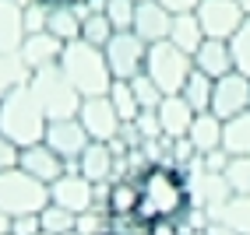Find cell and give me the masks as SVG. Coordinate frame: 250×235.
Segmentation results:
<instances>
[{"mask_svg": "<svg viewBox=\"0 0 250 235\" xmlns=\"http://www.w3.org/2000/svg\"><path fill=\"white\" fill-rule=\"evenodd\" d=\"M36 232H42L39 214H18V217H11V235H36Z\"/></svg>", "mask_w": 250, "mask_h": 235, "instance_id": "cell-38", "label": "cell"}, {"mask_svg": "<svg viewBox=\"0 0 250 235\" xmlns=\"http://www.w3.org/2000/svg\"><path fill=\"white\" fill-rule=\"evenodd\" d=\"M155 112H159V123H162V137H173V141L176 137H187L194 116H197L183 95H166Z\"/></svg>", "mask_w": 250, "mask_h": 235, "instance_id": "cell-17", "label": "cell"}, {"mask_svg": "<svg viewBox=\"0 0 250 235\" xmlns=\"http://www.w3.org/2000/svg\"><path fill=\"white\" fill-rule=\"evenodd\" d=\"M7 232H11V214L0 211V235H7Z\"/></svg>", "mask_w": 250, "mask_h": 235, "instance_id": "cell-41", "label": "cell"}, {"mask_svg": "<svg viewBox=\"0 0 250 235\" xmlns=\"http://www.w3.org/2000/svg\"><path fill=\"white\" fill-rule=\"evenodd\" d=\"M222 151L226 155H250V109L222 120Z\"/></svg>", "mask_w": 250, "mask_h": 235, "instance_id": "cell-25", "label": "cell"}, {"mask_svg": "<svg viewBox=\"0 0 250 235\" xmlns=\"http://www.w3.org/2000/svg\"><path fill=\"white\" fill-rule=\"evenodd\" d=\"M71 169H78L92 182H109L113 169H116V155H113V147L106 141H88V147L78 155V162L71 165Z\"/></svg>", "mask_w": 250, "mask_h": 235, "instance_id": "cell-15", "label": "cell"}, {"mask_svg": "<svg viewBox=\"0 0 250 235\" xmlns=\"http://www.w3.org/2000/svg\"><path fill=\"white\" fill-rule=\"evenodd\" d=\"M36 235H49V232H36Z\"/></svg>", "mask_w": 250, "mask_h": 235, "instance_id": "cell-46", "label": "cell"}, {"mask_svg": "<svg viewBox=\"0 0 250 235\" xmlns=\"http://www.w3.org/2000/svg\"><path fill=\"white\" fill-rule=\"evenodd\" d=\"M240 7H243V14H250V0H240Z\"/></svg>", "mask_w": 250, "mask_h": 235, "instance_id": "cell-42", "label": "cell"}, {"mask_svg": "<svg viewBox=\"0 0 250 235\" xmlns=\"http://www.w3.org/2000/svg\"><path fill=\"white\" fill-rule=\"evenodd\" d=\"M109 102H113V109L120 112V120L124 123H130L134 116L141 112V106H138V98H134V88H130V81H120V77H113V85H109Z\"/></svg>", "mask_w": 250, "mask_h": 235, "instance_id": "cell-28", "label": "cell"}, {"mask_svg": "<svg viewBox=\"0 0 250 235\" xmlns=\"http://www.w3.org/2000/svg\"><path fill=\"white\" fill-rule=\"evenodd\" d=\"M194 14L205 28V39H226V42L236 36V28L247 18L240 0H201Z\"/></svg>", "mask_w": 250, "mask_h": 235, "instance_id": "cell-8", "label": "cell"}, {"mask_svg": "<svg viewBox=\"0 0 250 235\" xmlns=\"http://www.w3.org/2000/svg\"><path fill=\"white\" fill-rule=\"evenodd\" d=\"M169 42L183 53H197V46L205 42V28L197 21L194 11H183V14H173V25H169Z\"/></svg>", "mask_w": 250, "mask_h": 235, "instance_id": "cell-24", "label": "cell"}, {"mask_svg": "<svg viewBox=\"0 0 250 235\" xmlns=\"http://www.w3.org/2000/svg\"><path fill=\"white\" fill-rule=\"evenodd\" d=\"M194 71V56L176 49L169 39L148 46V60H145V74L162 88V95H180V88L187 85V77Z\"/></svg>", "mask_w": 250, "mask_h": 235, "instance_id": "cell-6", "label": "cell"}, {"mask_svg": "<svg viewBox=\"0 0 250 235\" xmlns=\"http://www.w3.org/2000/svg\"><path fill=\"white\" fill-rule=\"evenodd\" d=\"M194 71H201V74H208L215 81H219L222 74H229V71H236V67H232L229 42L226 39H205L201 46H197V53H194Z\"/></svg>", "mask_w": 250, "mask_h": 235, "instance_id": "cell-19", "label": "cell"}, {"mask_svg": "<svg viewBox=\"0 0 250 235\" xmlns=\"http://www.w3.org/2000/svg\"><path fill=\"white\" fill-rule=\"evenodd\" d=\"M134 7L138 0H106V18L116 32H127L134 28Z\"/></svg>", "mask_w": 250, "mask_h": 235, "instance_id": "cell-34", "label": "cell"}, {"mask_svg": "<svg viewBox=\"0 0 250 235\" xmlns=\"http://www.w3.org/2000/svg\"><path fill=\"white\" fill-rule=\"evenodd\" d=\"M211 91H215V77H208V74H201V71H190L187 85L180 88V95L190 102L194 112H208V109H211Z\"/></svg>", "mask_w": 250, "mask_h": 235, "instance_id": "cell-27", "label": "cell"}, {"mask_svg": "<svg viewBox=\"0 0 250 235\" xmlns=\"http://www.w3.org/2000/svg\"><path fill=\"white\" fill-rule=\"evenodd\" d=\"M103 53H106V63H109V71L113 77H120V81H130V77H138L145 71V60H148V42L138 36V32H113V39L103 46Z\"/></svg>", "mask_w": 250, "mask_h": 235, "instance_id": "cell-7", "label": "cell"}, {"mask_svg": "<svg viewBox=\"0 0 250 235\" xmlns=\"http://www.w3.org/2000/svg\"><path fill=\"white\" fill-rule=\"evenodd\" d=\"M7 235H11V232H7Z\"/></svg>", "mask_w": 250, "mask_h": 235, "instance_id": "cell-48", "label": "cell"}, {"mask_svg": "<svg viewBox=\"0 0 250 235\" xmlns=\"http://www.w3.org/2000/svg\"><path fill=\"white\" fill-rule=\"evenodd\" d=\"M32 81L28 63L21 60V53H0V98L11 95L14 88H21Z\"/></svg>", "mask_w": 250, "mask_h": 235, "instance_id": "cell-26", "label": "cell"}, {"mask_svg": "<svg viewBox=\"0 0 250 235\" xmlns=\"http://www.w3.org/2000/svg\"><path fill=\"white\" fill-rule=\"evenodd\" d=\"M49 147L57 151V155L67 162V165H74L78 162V155L88 147V130L81 127V120L78 116H67V120H49L46 123V137H42Z\"/></svg>", "mask_w": 250, "mask_h": 235, "instance_id": "cell-12", "label": "cell"}, {"mask_svg": "<svg viewBox=\"0 0 250 235\" xmlns=\"http://www.w3.org/2000/svg\"><path fill=\"white\" fill-rule=\"evenodd\" d=\"M18 158H21V147L14 144L7 133H0V172H4V169H14Z\"/></svg>", "mask_w": 250, "mask_h": 235, "instance_id": "cell-37", "label": "cell"}, {"mask_svg": "<svg viewBox=\"0 0 250 235\" xmlns=\"http://www.w3.org/2000/svg\"><path fill=\"white\" fill-rule=\"evenodd\" d=\"M113 25H109V18H106V11H95V14H85V21H81V39L85 42H92V46H99L103 49L109 39H113Z\"/></svg>", "mask_w": 250, "mask_h": 235, "instance_id": "cell-31", "label": "cell"}, {"mask_svg": "<svg viewBox=\"0 0 250 235\" xmlns=\"http://www.w3.org/2000/svg\"><path fill=\"white\" fill-rule=\"evenodd\" d=\"M21 21H25V36H28V32H46L49 4H42V0H32V4H25V7H21Z\"/></svg>", "mask_w": 250, "mask_h": 235, "instance_id": "cell-35", "label": "cell"}, {"mask_svg": "<svg viewBox=\"0 0 250 235\" xmlns=\"http://www.w3.org/2000/svg\"><path fill=\"white\" fill-rule=\"evenodd\" d=\"M169 25H173V11H166L159 0H141L134 7V28L130 32H138V36L152 46V42L169 39Z\"/></svg>", "mask_w": 250, "mask_h": 235, "instance_id": "cell-14", "label": "cell"}, {"mask_svg": "<svg viewBox=\"0 0 250 235\" xmlns=\"http://www.w3.org/2000/svg\"><path fill=\"white\" fill-rule=\"evenodd\" d=\"M190 207V186L176 165L159 162L148 165L138 176V217L141 221H159V217H183Z\"/></svg>", "mask_w": 250, "mask_h": 235, "instance_id": "cell-1", "label": "cell"}, {"mask_svg": "<svg viewBox=\"0 0 250 235\" xmlns=\"http://www.w3.org/2000/svg\"><path fill=\"white\" fill-rule=\"evenodd\" d=\"M250 109V77L240 71H229L215 81V91H211V112L219 120H229L236 112Z\"/></svg>", "mask_w": 250, "mask_h": 235, "instance_id": "cell-11", "label": "cell"}, {"mask_svg": "<svg viewBox=\"0 0 250 235\" xmlns=\"http://www.w3.org/2000/svg\"><path fill=\"white\" fill-rule=\"evenodd\" d=\"M190 144L197 155H208V151H219L222 147V120L215 116L211 109L208 112H197L194 116V123H190Z\"/></svg>", "mask_w": 250, "mask_h": 235, "instance_id": "cell-22", "label": "cell"}, {"mask_svg": "<svg viewBox=\"0 0 250 235\" xmlns=\"http://www.w3.org/2000/svg\"><path fill=\"white\" fill-rule=\"evenodd\" d=\"M130 123H134V130H138L141 141H155V137H162V123H159V112H155V109H141Z\"/></svg>", "mask_w": 250, "mask_h": 235, "instance_id": "cell-36", "label": "cell"}, {"mask_svg": "<svg viewBox=\"0 0 250 235\" xmlns=\"http://www.w3.org/2000/svg\"><path fill=\"white\" fill-rule=\"evenodd\" d=\"M208 217L229 225L236 235H250V197H243V193H229L215 211H208Z\"/></svg>", "mask_w": 250, "mask_h": 235, "instance_id": "cell-23", "label": "cell"}, {"mask_svg": "<svg viewBox=\"0 0 250 235\" xmlns=\"http://www.w3.org/2000/svg\"><path fill=\"white\" fill-rule=\"evenodd\" d=\"M42 4H57V0H42Z\"/></svg>", "mask_w": 250, "mask_h": 235, "instance_id": "cell-45", "label": "cell"}, {"mask_svg": "<svg viewBox=\"0 0 250 235\" xmlns=\"http://www.w3.org/2000/svg\"><path fill=\"white\" fill-rule=\"evenodd\" d=\"M28 88L39 98L46 120H67V116H78V109H81V91L67 81V74L60 71V63L32 71Z\"/></svg>", "mask_w": 250, "mask_h": 235, "instance_id": "cell-4", "label": "cell"}, {"mask_svg": "<svg viewBox=\"0 0 250 235\" xmlns=\"http://www.w3.org/2000/svg\"><path fill=\"white\" fill-rule=\"evenodd\" d=\"M159 4H162L166 11H173V14H183V11H197L201 0H159Z\"/></svg>", "mask_w": 250, "mask_h": 235, "instance_id": "cell-40", "label": "cell"}, {"mask_svg": "<svg viewBox=\"0 0 250 235\" xmlns=\"http://www.w3.org/2000/svg\"><path fill=\"white\" fill-rule=\"evenodd\" d=\"M60 71L67 74V81L81 91V98H88V95H106L109 85H113V71H109V63H106V53H103L99 46L85 42V39L63 42Z\"/></svg>", "mask_w": 250, "mask_h": 235, "instance_id": "cell-2", "label": "cell"}, {"mask_svg": "<svg viewBox=\"0 0 250 235\" xmlns=\"http://www.w3.org/2000/svg\"><path fill=\"white\" fill-rule=\"evenodd\" d=\"M25 42V21L18 0H0V53H18Z\"/></svg>", "mask_w": 250, "mask_h": 235, "instance_id": "cell-21", "label": "cell"}, {"mask_svg": "<svg viewBox=\"0 0 250 235\" xmlns=\"http://www.w3.org/2000/svg\"><path fill=\"white\" fill-rule=\"evenodd\" d=\"M49 200L60 204V207H67V211H74V214H85V211L95 207V182L85 179L78 169H67L60 179L49 182Z\"/></svg>", "mask_w": 250, "mask_h": 235, "instance_id": "cell-10", "label": "cell"}, {"mask_svg": "<svg viewBox=\"0 0 250 235\" xmlns=\"http://www.w3.org/2000/svg\"><path fill=\"white\" fill-rule=\"evenodd\" d=\"M229 49H232V67L250 77V14L243 18V25L236 28V36L229 39Z\"/></svg>", "mask_w": 250, "mask_h": 235, "instance_id": "cell-32", "label": "cell"}, {"mask_svg": "<svg viewBox=\"0 0 250 235\" xmlns=\"http://www.w3.org/2000/svg\"><path fill=\"white\" fill-rule=\"evenodd\" d=\"M18 53H21V60L28 63V71H42V67H53V63H60L63 42L53 36V32H28Z\"/></svg>", "mask_w": 250, "mask_h": 235, "instance_id": "cell-16", "label": "cell"}, {"mask_svg": "<svg viewBox=\"0 0 250 235\" xmlns=\"http://www.w3.org/2000/svg\"><path fill=\"white\" fill-rule=\"evenodd\" d=\"M148 235H183L176 217H159V221H148Z\"/></svg>", "mask_w": 250, "mask_h": 235, "instance_id": "cell-39", "label": "cell"}, {"mask_svg": "<svg viewBox=\"0 0 250 235\" xmlns=\"http://www.w3.org/2000/svg\"><path fill=\"white\" fill-rule=\"evenodd\" d=\"M63 235H81V232H78V228H71V232H63Z\"/></svg>", "mask_w": 250, "mask_h": 235, "instance_id": "cell-43", "label": "cell"}, {"mask_svg": "<svg viewBox=\"0 0 250 235\" xmlns=\"http://www.w3.org/2000/svg\"><path fill=\"white\" fill-rule=\"evenodd\" d=\"M103 207L109 217H130L138 214V179L134 176H120V179H109L106 197H103Z\"/></svg>", "mask_w": 250, "mask_h": 235, "instance_id": "cell-18", "label": "cell"}, {"mask_svg": "<svg viewBox=\"0 0 250 235\" xmlns=\"http://www.w3.org/2000/svg\"><path fill=\"white\" fill-rule=\"evenodd\" d=\"M49 204V186L28 176L21 165L0 172V211L18 217V214H39Z\"/></svg>", "mask_w": 250, "mask_h": 235, "instance_id": "cell-5", "label": "cell"}, {"mask_svg": "<svg viewBox=\"0 0 250 235\" xmlns=\"http://www.w3.org/2000/svg\"><path fill=\"white\" fill-rule=\"evenodd\" d=\"M222 176H226V182H229L232 193L250 197V155H229Z\"/></svg>", "mask_w": 250, "mask_h": 235, "instance_id": "cell-30", "label": "cell"}, {"mask_svg": "<svg viewBox=\"0 0 250 235\" xmlns=\"http://www.w3.org/2000/svg\"><path fill=\"white\" fill-rule=\"evenodd\" d=\"M138 4H141V0H138Z\"/></svg>", "mask_w": 250, "mask_h": 235, "instance_id": "cell-47", "label": "cell"}, {"mask_svg": "<svg viewBox=\"0 0 250 235\" xmlns=\"http://www.w3.org/2000/svg\"><path fill=\"white\" fill-rule=\"evenodd\" d=\"M39 221H42V232H49V235H63V232H71V228L78 225V214L49 200V204L39 211Z\"/></svg>", "mask_w": 250, "mask_h": 235, "instance_id": "cell-29", "label": "cell"}, {"mask_svg": "<svg viewBox=\"0 0 250 235\" xmlns=\"http://www.w3.org/2000/svg\"><path fill=\"white\" fill-rule=\"evenodd\" d=\"M130 88H134V98H138V106H141V109H159V102L166 98L162 88H159L145 71H141L138 77H130Z\"/></svg>", "mask_w": 250, "mask_h": 235, "instance_id": "cell-33", "label": "cell"}, {"mask_svg": "<svg viewBox=\"0 0 250 235\" xmlns=\"http://www.w3.org/2000/svg\"><path fill=\"white\" fill-rule=\"evenodd\" d=\"M71 4H85V0H71Z\"/></svg>", "mask_w": 250, "mask_h": 235, "instance_id": "cell-44", "label": "cell"}, {"mask_svg": "<svg viewBox=\"0 0 250 235\" xmlns=\"http://www.w3.org/2000/svg\"><path fill=\"white\" fill-rule=\"evenodd\" d=\"M46 112L39 106V98L32 95L28 85L14 88L11 95L0 98V133L18 144V147H28V144H39L46 137Z\"/></svg>", "mask_w": 250, "mask_h": 235, "instance_id": "cell-3", "label": "cell"}, {"mask_svg": "<svg viewBox=\"0 0 250 235\" xmlns=\"http://www.w3.org/2000/svg\"><path fill=\"white\" fill-rule=\"evenodd\" d=\"M78 120H81V127L88 130L92 141H113L116 133H120V127H124L120 112H116L113 102H109V95H88V98H81Z\"/></svg>", "mask_w": 250, "mask_h": 235, "instance_id": "cell-9", "label": "cell"}, {"mask_svg": "<svg viewBox=\"0 0 250 235\" xmlns=\"http://www.w3.org/2000/svg\"><path fill=\"white\" fill-rule=\"evenodd\" d=\"M81 21H85V11L71 0H57L49 4V21H46V32H53L60 42H74L81 39Z\"/></svg>", "mask_w": 250, "mask_h": 235, "instance_id": "cell-20", "label": "cell"}, {"mask_svg": "<svg viewBox=\"0 0 250 235\" xmlns=\"http://www.w3.org/2000/svg\"><path fill=\"white\" fill-rule=\"evenodd\" d=\"M18 165H21V169H25L28 176H36L39 182H46V186H49L53 179H60L63 172L71 169V165L63 162V158H60V155H57V151L49 147L46 141L21 147V158H18Z\"/></svg>", "mask_w": 250, "mask_h": 235, "instance_id": "cell-13", "label": "cell"}]
</instances>
